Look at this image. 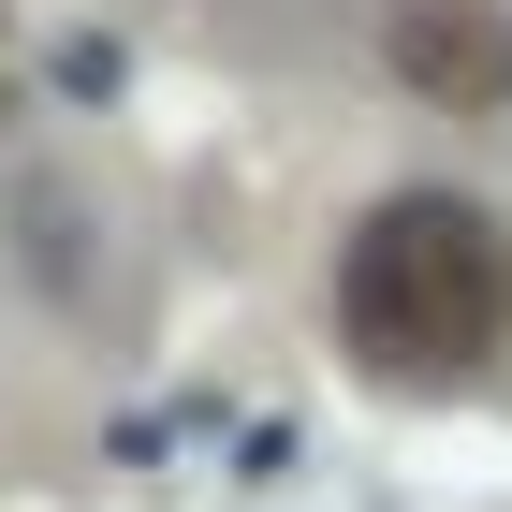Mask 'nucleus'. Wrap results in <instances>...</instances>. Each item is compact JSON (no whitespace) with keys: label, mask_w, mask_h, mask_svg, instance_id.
I'll use <instances>...</instances> for the list:
<instances>
[{"label":"nucleus","mask_w":512,"mask_h":512,"mask_svg":"<svg viewBox=\"0 0 512 512\" xmlns=\"http://www.w3.org/2000/svg\"><path fill=\"white\" fill-rule=\"evenodd\" d=\"M337 308H352V337L381 366H425V381H454V366H483L512 337V249L483 205L454 191H395L381 220L352 235V264H337Z\"/></svg>","instance_id":"obj_1"},{"label":"nucleus","mask_w":512,"mask_h":512,"mask_svg":"<svg viewBox=\"0 0 512 512\" xmlns=\"http://www.w3.org/2000/svg\"><path fill=\"white\" fill-rule=\"evenodd\" d=\"M381 59H395V88H425V103H498L512 88V15L498 0H395L381 15Z\"/></svg>","instance_id":"obj_2"}]
</instances>
